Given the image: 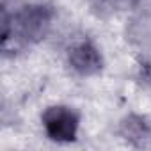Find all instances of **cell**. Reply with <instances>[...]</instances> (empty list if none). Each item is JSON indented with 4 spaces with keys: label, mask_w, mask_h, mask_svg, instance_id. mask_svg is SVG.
<instances>
[{
    "label": "cell",
    "mask_w": 151,
    "mask_h": 151,
    "mask_svg": "<svg viewBox=\"0 0 151 151\" xmlns=\"http://www.w3.org/2000/svg\"><path fill=\"white\" fill-rule=\"evenodd\" d=\"M43 124L50 139L57 142L75 140L78 128V116L69 107H50L43 114Z\"/></svg>",
    "instance_id": "6da1fadb"
},
{
    "label": "cell",
    "mask_w": 151,
    "mask_h": 151,
    "mask_svg": "<svg viewBox=\"0 0 151 151\" xmlns=\"http://www.w3.org/2000/svg\"><path fill=\"white\" fill-rule=\"evenodd\" d=\"M48 11L45 7H27L18 16V30L25 39H39L48 27Z\"/></svg>",
    "instance_id": "7a4b0ae2"
},
{
    "label": "cell",
    "mask_w": 151,
    "mask_h": 151,
    "mask_svg": "<svg viewBox=\"0 0 151 151\" xmlns=\"http://www.w3.org/2000/svg\"><path fill=\"white\" fill-rule=\"evenodd\" d=\"M69 60L73 68L82 75H93L101 68V55L89 43H80L78 46H75L69 53Z\"/></svg>",
    "instance_id": "3957f363"
}]
</instances>
